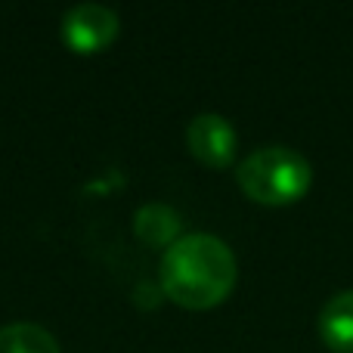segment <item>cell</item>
<instances>
[{
  "mask_svg": "<svg viewBox=\"0 0 353 353\" xmlns=\"http://www.w3.org/2000/svg\"><path fill=\"white\" fill-rule=\"evenodd\" d=\"M161 292L186 310H211L236 288V257L230 245L208 232L180 236L161 257Z\"/></svg>",
  "mask_w": 353,
  "mask_h": 353,
  "instance_id": "obj_1",
  "label": "cell"
},
{
  "mask_svg": "<svg viewBox=\"0 0 353 353\" xmlns=\"http://www.w3.org/2000/svg\"><path fill=\"white\" fill-rule=\"evenodd\" d=\"M239 189L257 205H292L304 199L313 183L310 161L288 146H263L236 171Z\"/></svg>",
  "mask_w": 353,
  "mask_h": 353,
  "instance_id": "obj_2",
  "label": "cell"
},
{
  "mask_svg": "<svg viewBox=\"0 0 353 353\" xmlns=\"http://www.w3.org/2000/svg\"><path fill=\"white\" fill-rule=\"evenodd\" d=\"M118 22L115 10L103 3H78L62 16V41L74 53H99L118 37Z\"/></svg>",
  "mask_w": 353,
  "mask_h": 353,
  "instance_id": "obj_3",
  "label": "cell"
},
{
  "mask_svg": "<svg viewBox=\"0 0 353 353\" xmlns=\"http://www.w3.org/2000/svg\"><path fill=\"white\" fill-rule=\"evenodd\" d=\"M186 146L201 165L208 168H230L236 159L239 137L223 115H199L186 128Z\"/></svg>",
  "mask_w": 353,
  "mask_h": 353,
  "instance_id": "obj_4",
  "label": "cell"
},
{
  "mask_svg": "<svg viewBox=\"0 0 353 353\" xmlns=\"http://www.w3.org/2000/svg\"><path fill=\"white\" fill-rule=\"evenodd\" d=\"M319 338L329 350L353 353V288L325 301L319 313Z\"/></svg>",
  "mask_w": 353,
  "mask_h": 353,
  "instance_id": "obj_5",
  "label": "cell"
},
{
  "mask_svg": "<svg viewBox=\"0 0 353 353\" xmlns=\"http://www.w3.org/2000/svg\"><path fill=\"white\" fill-rule=\"evenodd\" d=\"M180 214L168 205H146L137 211L134 217V232L140 242L152 245V248H171L180 239Z\"/></svg>",
  "mask_w": 353,
  "mask_h": 353,
  "instance_id": "obj_6",
  "label": "cell"
},
{
  "mask_svg": "<svg viewBox=\"0 0 353 353\" xmlns=\"http://www.w3.org/2000/svg\"><path fill=\"white\" fill-rule=\"evenodd\" d=\"M0 353H59V344L41 325L12 323L0 329Z\"/></svg>",
  "mask_w": 353,
  "mask_h": 353,
  "instance_id": "obj_7",
  "label": "cell"
}]
</instances>
